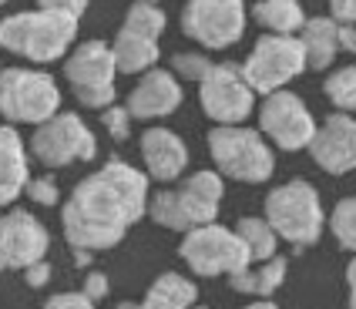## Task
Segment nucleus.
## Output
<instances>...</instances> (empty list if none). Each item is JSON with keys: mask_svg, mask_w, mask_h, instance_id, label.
Here are the masks:
<instances>
[{"mask_svg": "<svg viewBox=\"0 0 356 309\" xmlns=\"http://www.w3.org/2000/svg\"><path fill=\"white\" fill-rule=\"evenodd\" d=\"M198 101L202 111L216 125H245V118L256 111V95L245 84L238 64H212L205 77L198 81Z\"/></svg>", "mask_w": 356, "mask_h": 309, "instance_id": "f8f14e48", "label": "nucleus"}, {"mask_svg": "<svg viewBox=\"0 0 356 309\" xmlns=\"http://www.w3.org/2000/svg\"><path fill=\"white\" fill-rule=\"evenodd\" d=\"M346 290H350V309H356V255L346 266Z\"/></svg>", "mask_w": 356, "mask_h": 309, "instance_id": "e433bc0d", "label": "nucleus"}, {"mask_svg": "<svg viewBox=\"0 0 356 309\" xmlns=\"http://www.w3.org/2000/svg\"><path fill=\"white\" fill-rule=\"evenodd\" d=\"M108 47H111V58H115V71H118V74H145V71H152L161 58L159 40L138 38V34H131V31H124V27L115 34V40H111Z\"/></svg>", "mask_w": 356, "mask_h": 309, "instance_id": "aec40b11", "label": "nucleus"}, {"mask_svg": "<svg viewBox=\"0 0 356 309\" xmlns=\"http://www.w3.org/2000/svg\"><path fill=\"white\" fill-rule=\"evenodd\" d=\"M165 24H168V17H165V10H161L159 3H131L121 27H124V31H131V34H138V38L161 40Z\"/></svg>", "mask_w": 356, "mask_h": 309, "instance_id": "393cba45", "label": "nucleus"}, {"mask_svg": "<svg viewBox=\"0 0 356 309\" xmlns=\"http://www.w3.org/2000/svg\"><path fill=\"white\" fill-rule=\"evenodd\" d=\"M330 17L337 24L356 27V0H330Z\"/></svg>", "mask_w": 356, "mask_h": 309, "instance_id": "72a5a7b5", "label": "nucleus"}, {"mask_svg": "<svg viewBox=\"0 0 356 309\" xmlns=\"http://www.w3.org/2000/svg\"><path fill=\"white\" fill-rule=\"evenodd\" d=\"M323 91L330 97V104L343 111V115H353L356 111V64H346V68H337L333 74L326 77Z\"/></svg>", "mask_w": 356, "mask_h": 309, "instance_id": "a878e982", "label": "nucleus"}, {"mask_svg": "<svg viewBox=\"0 0 356 309\" xmlns=\"http://www.w3.org/2000/svg\"><path fill=\"white\" fill-rule=\"evenodd\" d=\"M101 125L108 128V135L115 138V141H124V138L131 135V115H128V108H124V104H111V108H104V111H101Z\"/></svg>", "mask_w": 356, "mask_h": 309, "instance_id": "c85d7f7f", "label": "nucleus"}, {"mask_svg": "<svg viewBox=\"0 0 356 309\" xmlns=\"http://www.w3.org/2000/svg\"><path fill=\"white\" fill-rule=\"evenodd\" d=\"M269 229L276 232L279 242H289V246H316L319 235H323V202L319 192L313 189V182L306 178H293L286 185H279L266 195V215Z\"/></svg>", "mask_w": 356, "mask_h": 309, "instance_id": "7ed1b4c3", "label": "nucleus"}, {"mask_svg": "<svg viewBox=\"0 0 356 309\" xmlns=\"http://www.w3.org/2000/svg\"><path fill=\"white\" fill-rule=\"evenodd\" d=\"M306 152L313 154L323 172L330 175H346L356 172V118L333 111L323 118V125H316V135L309 141Z\"/></svg>", "mask_w": 356, "mask_h": 309, "instance_id": "4468645a", "label": "nucleus"}, {"mask_svg": "<svg viewBox=\"0 0 356 309\" xmlns=\"http://www.w3.org/2000/svg\"><path fill=\"white\" fill-rule=\"evenodd\" d=\"M135 3H159V0H135Z\"/></svg>", "mask_w": 356, "mask_h": 309, "instance_id": "a19ab883", "label": "nucleus"}, {"mask_svg": "<svg viewBox=\"0 0 356 309\" xmlns=\"http://www.w3.org/2000/svg\"><path fill=\"white\" fill-rule=\"evenodd\" d=\"M64 77L71 84V91L84 108H95V111H104L115 104V58H111V47L108 40H81L78 47L67 51L64 58Z\"/></svg>", "mask_w": 356, "mask_h": 309, "instance_id": "423d86ee", "label": "nucleus"}, {"mask_svg": "<svg viewBox=\"0 0 356 309\" xmlns=\"http://www.w3.org/2000/svg\"><path fill=\"white\" fill-rule=\"evenodd\" d=\"M245 0H188L181 7V34L205 51H225L245 34Z\"/></svg>", "mask_w": 356, "mask_h": 309, "instance_id": "9d476101", "label": "nucleus"}, {"mask_svg": "<svg viewBox=\"0 0 356 309\" xmlns=\"http://www.w3.org/2000/svg\"><path fill=\"white\" fill-rule=\"evenodd\" d=\"M259 115V135L269 138L282 152H302L309 148V141L316 135V118L306 108V101L293 91H273L262 97V104L256 108Z\"/></svg>", "mask_w": 356, "mask_h": 309, "instance_id": "9b49d317", "label": "nucleus"}, {"mask_svg": "<svg viewBox=\"0 0 356 309\" xmlns=\"http://www.w3.org/2000/svg\"><path fill=\"white\" fill-rule=\"evenodd\" d=\"M178 255L195 276H236L252 266L238 235L218 222L185 232V239L178 242Z\"/></svg>", "mask_w": 356, "mask_h": 309, "instance_id": "0eeeda50", "label": "nucleus"}, {"mask_svg": "<svg viewBox=\"0 0 356 309\" xmlns=\"http://www.w3.org/2000/svg\"><path fill=\"white\" fill-rule=\"evenodd\" d=\"M38 10H51V14H64V17L81 20L88 10V0H38Z\"/></svg>", "mask_w": 356, "mask_h": 309, "instance_id": "7c9ffc66", "label": "nucleus"}, {"mask_svg": "<svg viewBox=\"0 0 356 309\" xmlns=\"http://www.w3.org/2000/svg\"><path fill=\"white\" fill-rule=\"evenodd\" d=\"M84 296L91 299V303H98V299H104L108 292H111V283H108V276L104 272H88V279H84Z\"/></svg>", "mask_w": 356, "mask_h": 309, "instance_id": "473e14b6", "label": "nucleus"}, {"mask_svg": "<svg viewBox=\"0 0 356 309\" xmlns=\"http://www.w3.org/2000/svg\"><path fill=\"white\" fill-rule=\"evenodd\" d=\"M192 309H209V306H192Z\"/></svg>", "mask_w": 356, "mask_h": 309, "instance_id": "79ce46f5", "label": "nucleus"}, {"mask_svg": "<svg viewBox=\"0 0 356 309\" xmlns=\"http://www.w3.org/2000/svg\"><path fill=\"white\" fill-rule=\"evenodd\" d=\"M326 222H330V232H333V239L339 242V249L356 255V195L339 198L337 209L330 212Z\"/></svg>", "mask_w": 356, "mask_h": 309, "instance_id": "bb28decb", "label": "nucleus"}, {"mask_svg": "<svg viewBox=\"0 0 356 309\" xmlns=\"http://www.w3.org/2000/svg\"><path fill=\"white\" fill-rule=\"evenodd\" d=\"M118 309H141V303H118Z\"/></svg>", "mask_w": 356, "mask_h": 309, "instance_id": "ea45409f", "label": "nucleus"}, {"mask_svg": "<svg viewBox=\"0 0 356 309\" xmlns=\"http://www.w3.org/2000/svg\"><path fill=\"white\" fill-rule=\"evenodd\" d=\"M198 299V286L181 272H161L148 286L141 309H192Z\"/></svg>", "mask_w": 356, "mask_h": 309, "instance_id": "5701e85b", "label": "nucleus"}, {"mask_svg": "<svg viewBox=\"0 0 356 309\" xmlns=\"http://www.w3.org/2000/svg\"><path fill=\"white\" fill-rule=\"evenodd\" d=\"M175 195V209L181 219V229L192 232L198 225H212L222 209V195H225V182L222 175L212 168H198L192 172L178 189H172Z\"/></svg>", "mask_w": 356, "mask_h": 309, "instance_id": "2eb2a0df", "label": "nucleus"}, {"mask_svg": "<svg viewBox=\"0 0 356 309\" xmlns=\"http://www.w3.org/2000/svg\"><path fill=\"white\" fill-rule=\"evenodd\" d=\"M232 232L238 235V242L245 246V252H249V259H252V262H266V259L279 255L276 232L269 229V222H266L262 215H242Z\"/></svg>", "mask_w": 356, "mask_h": 309, "instance_id": "b1692460", "label": "nucleus"}, {"mask_svg": "<svg viewBox=\"0 0 356 309\" xmlns=\"http://www.w3.org/2000/svg\"><path fill=\"white\" fill-rule=\"evenodd\" d=\"M47 279H51V266H47L44 259L24 269V283H27L31 290H40V286H47Z\"/></svg>", "mask_w": 356, "mask_h": 309, "instance_id": "f704fd0d", "label": "nucleus"}, {"mask_svg": "<svg viewBox=\"0 0 356 309\" xmlns=\"http://www.w3.org/2000/svg\"><path fill=\"white\" fill-rule=\"evenodd\" d=\"M242 77L252 88V95H273L282 91L289 81H296L306 71V58L299 38H276V34H262L256 47L249 51V58L242 61Z\"/></svg>", "mask_w": 356, "mask_h": 309, "instance_id": "1a4fd4ad", "label": "nucleus"}, {"mask_svg": "<svg viewBox=\"0 0 356 309\" xmlns=\"http://www.w3.org/2000/svg\"><path fill=\"white\" fill-rule=\"evenodd\" d=\"M0 3H7V0H0Z\"/></svg>", "mask_w": 356, "mask_h": 309, "instance_id": "c03bdc74", "label": "nucleus"}, {"mask_svg": "<svg viewBox=\"0 0 356 309\" xmlns=\"http://www.w3.org/2000/svg\"><path fill=\"white\" fill-rule=\"evenodd\" d=\"M31 182L27 145L14 125H0V209L14 205Z\"/></svg>", "mask_w": 356, "mask_h": 309, "instance_id": "a211bd4d", "label": "nucleus"}, {"mask_svg": "<svg viewBox=\"0 0 356 309\" xmlns=\"http://www.w3.org/2000/svg\"><path fill=\"white\" fill-rule=\"evenodd\" d=\"M24 192L31 195L38 205H58L60 202V189H58V182H54V178H31Z\"/></svg>", "mask_w": 356, "mask_h": 309, "instance_id": "c756f323", "label": "nucleus"}, {"mask_svg": "<svg viewBox=\"0 0 356 309\" xmlns=\"http://www.w3.org/2000/svg\"><path fill=\"white\" fill-rule=\"evenodd\" d=\"M205 138H209V154L216 161L218 175H225V178H236L245 185H262L276 172V154L256 128L216 125Z\"/></svg>", "mask_w": 356, "mask_h": 309, "instance_id": "20e7f679", "label": "nucleus"}, {"mask_svg": "<svg viewBox=\"0 0 356 309\" xmlns=\"http://www.w3.org/2000/svg\"><path fill=\"white\" fill-rule=\"evenodd\" d=\"M252 20L266 34L276 38H296L306 24L302 0H256L252 3Z\"/></svg>", "mask_w": 356, "mask_h": 309, "instance_id": "412c9836", "label": "nucleus"}, {"mask_svg": "<svg viewBox=\"0 0 356 309\" xmlns=\"http://www.w3.org/2000/svg\"><path fill=\"white\" fill-rule=\"evenodd\" d=\"M60 111V88L47 71L3 68L0 71V115L7 125H44Z\"/></svg>", "mask_w": 356, "mask_h": 309, "instance_id": "39448f33", "label": "nucleus"}, {"mask_svg": "<svg viewBox=\"0 0 356 309\" xmlns=\"http://www.w3.org/2000/svg\"><path fill=\"white\" fill-rule=\"evenodd\" d=\"M141 161H145V175L155 178L161 185L175 182L188 168V145L181 141L178 132L172 128H148L141 135Z\"/></svg>", "mask_w": 356, "mask_h": 309, "instance_id": "f3484780", "label": "nucleus"}, {"mask_svg": "<svg viewBox=\"0 0 356 309\" xmlns=\"http://www.w3.org/2000/svg\"><path fill=\"white\" fill-rule=\"evenodd\" d=\"M286 269H289V262H286L282 255H273V259H266V262H252L249 269L229 276V286L236 292H242V296L269 299V296L286 283Z\"/></svg>", "mask_w": 356, "mask_h": 309, "instance_id": "4be33fe9", "label": "nucleus"}, {"mask_svg": "<svg viewBox=\"0 0 356 309\" xmlns=\"http://www.w3.org/2000/svg\"><path fill=\"white\" fill-rule=\"evenodd\" d=\"M242 309H279L273 299H252V303H245Z\"/></svg>", "mask_w": 356, "mask_h": 309, "instance_id": "4c0bfd02", "label": "nucleus"}, {"mask_svg": "<svg viewBox=\"0 0 356 309\" xmlns=\"http://www.w3.org/2000/svg\"><path fill=\"white\" fill-rule=\"evenodd\" d=\"M0 71H3V68H0Z\"/></svg>", "mask_w": 356, "mask_h": 309, "instance_id": "a18cd8bd", "label": "nucleus"}, {"mask_svg": "<svg viewBox=\"0 0 356 309\" xmlns=\"http://www.w3.org/2000/svg\"><path fill=\"white\" fill-rule=\"evenodd\" d=\"M148 195V175L121 158H108L98 172L81 178L64 202V239L71 242V249L84 252L115 249L145 215Z\"/></svg>", "mask_w": 356, "mask_h": 309, "instance_id": "f257e3e1", "label": "nucleus"}, {"mask_svg": "<svg viewBox=\"0 0 356 309\" xmlns=\"http://www.w3.org/2000/svg\"><path fill=\"white\" fill-rule=\"evenodd\" d=\"M209 68H212V58H205L202 51H178L172 58V74L178 81H188V84H198Z\"/></svg>", "mask_w": 356, "mask_h": 309, "instance_id": "cd10ccee", "label": "nucleus"}, {"mask_svg": "<svg viewBox=\"0 0 356 309\" xmlns=\"http://www.w3.org/2000/svg\"><path fill=\"white\" fill-rule=\"evenodd\" d=\"M0 269H3V259H0Z\"/></svg>", "mask_w": 356, "mask_h": 309, "instance_id": "37998d69", "label": "nucleus"}, {"mask_svg": "<svg viewBox=\"0 0 356 309\" xmlns=\"http://www.w3.org/2000/svg\"><path fill=\"white\" fill-rule=\"evenodd\" d=\"M185 101V91H181V81H178L172 71L165 68H152L138 77V84L131 88L128 95V115L131 121H155V118H168L175 115Z\"/></svg>", "mask_w": 356, "mask_h": 309, "instance_id": "dca6fc26", "label": "nucleus"}, {"mask_svg": "<svg viewBox=\"0 0 356 309\" xmlns=\"http://www.w3.org/2000/svg\"><path fill=\"white\" fill-rule=\"evenodd\" d=\"M78 24L81 20L51 10H20L0 20V47L34 64H51L67 58L78 38Z\"/></svg>", "mask_w": 356, "mask_h": 309, "instance_id": "f03ea898", "label": "nucleus"}, {"mask_svg": "<svg viewBox=\"0 0 356 309\" xmlns=\"http://www.w3.org/2000/svg\"><path fill=\"white\" fill-rule=\"evenodd\" d=\"M74 262H78V266H88V262H91V252L74 249Z\"/></svg>", "mask_w": 356, "mask_h": 309, "instance_id": "58836bf2", "label": "nucleus"}, {"mask_svg": "<svg viewBox=\"0 0 356 309\" xmlns=\"http://www.w3.org/2000/svg\"><path fill=\"white\" fill-rule=\"evenodd\" d=\"M44 309H98L84 292H58V296H51Z\"/></svg>", "mask_w": 356, "mask_h": 309, "instance_id": "2f4dec72", "label": "nucleus"}, {"mask_svg": "<svg viewBox=\"0 0 356 309\" xmlns=\"http://www.w3.org/2000/svg\"><path fill=\"white\" fill-rule=\"evenodd\" d=\"M339 51L356 54V27H350V24H339Z\"/></svg>", "mask_w": 356, "mask_h": 309, "instance_id": "c9c22d12", "label": "nucleus"}, {"mask_svg": "<svg viewBox=\"0 0 356 309\" xmlns=\"http://www.w3.org/2000/svg\"><path fill=\"white\" fill-rule=\"evenodd\" d=\"M31 154L47 168H67L74 161H95L98 158V138L74 111H58L31 135Z\"/></svg>", "mask_w": 356, "mask_h": 309, "instance_id": "6e6552de", "label": "nucleus"}, {"mask_svg": "<svg viewBox=\"0 0 356 309\" xmlns=\"http://www.w3.org/2000/svg\"><path fill=\"white\" fill-rule=\"evenodd\" d=\"M51 232L34 212L27 209H10L0 215V259L3 269H27L47 255Z\"/></svg>", "mask_w": 356, "mask_h": 309, "instance_id": "ddd939ff", "label": "nucleus"}, {"mask_svg": "<svg viewBox=\"0 0 356 309\" xmlns=\"http://www.w3.org/2000/svg\"><path fill=\"white\" fill-rule=\"evenodd\" d=\"M296 38L306 58V71H326L339 58V24L333 17H306Z\"/></svg>", "mask_w": 356, "mask_h": 309, "instance_id": "6ab92c4d", "label": "nucleus"}]
</instances>
